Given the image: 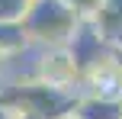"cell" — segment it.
I'll return each instance as SVG.
<instances>
[{
  "label": "cell",
  "instance_id": "6da1fadb",
  "mask_svg": "<svg viewBox=\"0 0 122 119\" xmlns=\"http://www.w3.org/2000/svg\"><path fill=\"white\" fill-rule=\"evenodd\" d=\"M77 19L80 16L74 10H67L61 0H32L23 26L29 32V39L39 42L42 48H61V45H67Z\"/></svg>",
  "mask_w": 122,
  "mask_h": 119
},
{
  "label": "cell",
  "instance_id": "5b68a950",
  "mask_svg": "<svg viewBox=\"0 0 122 119\" xmlns=\"http://www.w3.org/2000/svg\"><path fill=\"white\" fill-rule=\"evenodd\" d=\"M61 3H64L67 10H74L77 16H97L103 0H61Z\"/></svg>",
  "mask_w": 122,
  "mask_h": 119
},
{
  "label": "cell",
  "instance_id": "7a4b0ae2",
  "mask_svg": "<svg viewBox=\"0 0 122 119\" xmlns=\"http://www.w3.org/2000/svg\"><path fill=\"white\" fill-rule=\"evenodd\" d=\"M77 119H122V97H106V93H90L80 97L74 106Z\"/></svg>",
  "mask_w": 122,
  "mask_h": 119
},
{
  "label": "cell",
  "instance_id": "3957f363",
  "mask_svg": "<svg viewBox=\"0 0 122 119\" xmlns=\"http://www.w3.org/2000/svg\"><path fill=\"white\" fill-rule=\"evenodd\" d=\"M29 32H26L23 23H0V52H3L6 58L16 55V52H23L26 45H29Z\"/></svg>",
  "mask_w": 122,
  "mask_h": 119
},
{
  "label": "cell",
  "instance_id": "52a82bcc",
  "mask_svg": "<svg viewBox=\"0 0 122 119\" xmlns=\"http://www.w3.org/2000/svg\"><path fill=\"white\" fill-rule=\"evenodd\" d=\"M0 61H6V55H3V52H0Z\"/></svg>",
  "mask_w": 122,
  "mask_h": 119
},
{
  "label": "cell",
  "instance_id": "277c9868",
  "mask_svg": "<svg viewBox=\"0 0 122 119\" xmlns=\"http://www.w3.org/2000/svg\"><path fill=\"white\" fill-rule=\"evenodd\" d=\"M32 0H0V23H23Z\"/></svg>",
  "mask_w": 122,
  "mask_h": 119
},
{
  "label": "cell",
  "instance_id": "8992f818",
  "mask_svg": "<svg viewBox=\"0 0 122 119\" xmlns=\"http://www.w3.org/2000/svg\"><path fill=\"white\" fill-rule=\"evenodd\" d=\"M61 119H77V116H74V113H71V116H61Z\"/></svg>",
  "mask_w": 122,
  "mask_h": 119
}]
</instances>
